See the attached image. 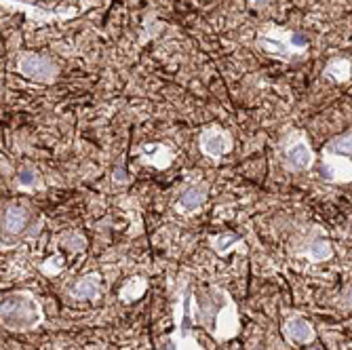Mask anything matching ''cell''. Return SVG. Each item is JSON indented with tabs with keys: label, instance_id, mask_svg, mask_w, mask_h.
Returning a JSON list of instances; mask_svg holds the SVG:
<instances>
[{
	"label": "cell",
	"instance_id": "4",
	"mask_svg": "<svg viewBox=\"0 0 352 350\" xmlns=\"http://www.w3.org/2000/svg\"><path fill=\"white\" fill-rule=\"evenodd\" d=\"M17 70L21 76L36 80V83H53L57 78V66L55 61L45 57V55H34V53H23L19 57Z\"/></svg>",
	"mask_w": 352,
	"mask_h": 350
},
{
	"label": "cell",
	"instance_id": "18",
	"mask_svg": "<svg viewBox=\"0 0 352 350\" xmlns=\"http://www.w3.org/2000/svg\"><path fill=\"white\" fill-rule=\"evenodd\" d=\"M38 179H41L38 171H36L34 167H30V165L21 167V169H19V173H17V184H19V188H25V190L36 188Z\"/></svg>",
	"mask_w": 352,
	"mask_h": 350
},
{
	"label": "cell",
	"instance_id": "17",
	"mask_svg": "<svg viewBox=\"0 0 352 350\" xmlns=\"http://www.w3.org/2000/svg\"><path fill=\"white\" fill-rule=\"evenodd\" d=\"M323 150L331 152V154H338V156H352V131L333 138Z\"/></svg>",
	"mask_w": 352,
	"mask_h": 350
},
{
	"label": "cell",
	"instance_id": "7",
	"mask_svg": "<svg viewBox=\"0 0 352 350\" xmlns=\"http://www.w3.org/2000/svg\"><path fill=\"white\" fill-rule=\"evenodd\" d=\"M285 163L292 171H308L314 163V152L306 140H296L285 148Z\"/></svg>",
	"mask_w": 352,
	"mask_h": 350
},
{
	"label": "cell",
	"instance_id": "11",
	"mask_svg": "<svg viewBox=\"0 0 352 350\" xmlns=\"http://www.w3.org/2000/svg\"><path fill=\"white\" fill-rule=\"evenodd\" d=\"M207 201V186H192L188 188L186 193L179 197L177 201V209L182 213H188V211H197L199 207H203Z\"/></svg>",
	"mask_w": 352,
	"mask_h": 350
},
{
	"label": "cell",
	"instance_id": "12",
	"mask_svg": "<svg viewBox=\"0 0 352 350\" xmlns=\"http://www.w3.org/2000/svg\"><path fill=\"white\" fill-rule=\"evenodd\" d=\"M28 221H30L28 209H23V207H9L5 211V217H3V230L7 234H19L21 230H25Z\"/></svg>",
	"mask_w": 352,
	"mask_h": 350
},
{
	"label": "cell",
	"instance_id": "3",
	"mask_svg": "<svg viewBox=\"0 0 352 350\" xmlns=\"http://www.w3.org/2000/svg\"><path fill=\"white\" fill-rule=\"evenodd\" d=\"M239 333V314H236V306L232 302V298L221 292V304L215 310L213 316V336L217 342L230 340Z\"/></svg>",
	"mask_w": 352,
	"mask_h": 350
},
{
	"label": "cell",
	"instance_id": "14",
	"mask_svg": "<svg viewBox=\"0 0 352 350\" xmlns=\"http://www.w3.org/2000/svg\"><path fill=\"white\" fill-rule=\"evenodd\" d=\"M146 287H148L146 278L133 276V278L126 281V283H124V287L120 289V300H122V302H135V300H140V298L144 296Z\"/></svg>",
	"mask_w": 352,
	"mask_h": 350
},
{
	"label": "cell",
	"instance_id": "10",
	"mask_svg": "<svg viewBox=\"0 0 352 350\" xmlns=\"http://www.w3.org/2000/svg\"><path fill=\"white\" fill-rule=\"evenodd\" d=\"M100 287H102V278L100 274H87V276H80L74 285H72V296L76 300H95L100 294Z\"/></svg>",
	"mask_w": 352,
	"mask_h": 350
},
{
	"label": "cell",
	"instance_id": "2",
	"mask_svg": "<svg viewBox=\"0 0 352 350\" xmlns=\"http://www.w3.org/2000/svg\"><path fill=\"white\" fill-rule=\"evenodd\" d=\"M258 43L262 49H266L268 53L280 59H289L294 53H302L308 49V41L302 34H298V32H285V30L264 32V34H260Z\"/></svg>",
	"mask_w": 352,
	"mask_h": 350
},
{
	"label": "cell",
	"instance_id": "1",
	"mask_svg": "<svg viewBox=\"0 0 352 350\" xmlns=\"http://www.w3.org/2000/svg\"><path fill=\"white\" fill-rule=\"evenodd\" d=\"M43 321V306L30 292H13L3 298V325L9 331L34 329Z\"/></svg>",
	"mask_w": 352,
	"mask_h": 350
},
{
	"label": "cell",
	"instance_id": "15",
	"mask_svg": "<svg viewBox=\"0 0 352 350\" xmlns=\"http://www.w3.org/2000/svg\"><path fill=\"white\" fill-rule=\"evenodd\" d=\"M304 256L310 260V262H327V260H331V256H333V249H331V245L327 243V241H314V243H310L308 245V249L304 251Z\"/></svg>",
	"mask_w": 352,
	"mask_h": 350
},
{
	"label": "cell",
	"instance_id": "16",
	"mask_svg": "<svg viewBox=\"0 0 352 350\" xmlns=\"http://www.w3.org/2000/svg\"><path fill=\"white\" fill-rule=\"evenodd\" d=\"M350 72H352V63L350 59H342V57H336L329 61V66L325 68V74L338 83H344L350 78Z\"/></svg>",
	"mask_w": 352,
	"mask_h": 350
},
{
	"label": "cell",
	"instance_id": "8",
	"mask_svg": "<svg viewBox=\"0 0 352 350\" xmlns=\"http://www.w3.org/2000/svg\"><path fill=\"white\" fill-rule=\"evenodd\" d=\"M175 325H177V331L161 340V350H203L195 338L186 333V327L182 325V308L175 310Z\"/></svg>",
	"mask_w": 352,
	"mask_h": 350
},
{
	"label": "cell",
	"instance_id": "6",
	"mask_svg": "<svg viewBox=\"0 0 352 350\" xmlns=\"http://www.w3.org/2000/svg\"><path fill=\"white\" fill-rule=\"evenodd\" d=\"M323 177L333 184L352 182V163L348 156H338L323 150Z\"/></svg>",
	"mask_w": 352,
	"mask_h": 350
},
{
	"label": "cell",
	"instance_id": "9",
	"mask_svg": "<svg viewBox=\"0 0 352 350\" xmlns=\"http://www.w3.org/2000/svg\"><path fill=\"white\" fill-rule=\"evenodd\" d=\"M285 338L294 344H310L316 338V331L310 321H306L304 316H292L289 321L283 327Z\"/></svg>",
	"mask_w": 352,
	"mask_h": 350
},
{
	"label": "cell",
	"instance_id": "19",
	"mask_svg": "<svg viewBox=\"0 0 352 350\" xmlns=\"http://www.w3.org/2000/svg\"><path fill=\"white\" fill-rule=\"evenodd\" d=\"M348 296H350V302H352V289H350V294H348Z\"/></svg>",
	"mask_w": 352,
	"mask_h": 350
},
{
	"label": "cell",
	"instance_id": "13",
	"mask_svg": "<svg viewBox=\"0 0 352 350\" xmlns=\"http://www.w3.org/2000/svg\"><path fill=\"white\" fill-rule=\"evenodd\" d=\"M144 161L150 165H156L158 169H165L171 165L173 161V152L165 146V144H152V146H144L142 148Z\"/></svg>",
	"mask_w": 352,
	"mask_h": 350
},
{
	"label": "cell",
	"instance_id": "5",
	"mask_svg": "<svg viewBox=\"0 0 352 350\" xmlns=\"http://www.w3.org/2000/svg\"><path fill=\"white\" fill-rule=\"evenodd\" d=\"M201 152L211 156V158H221L223 154H228L232 150V135L228 131L219 129V127H209L199 138Z\"/></svg>",
	"mask_w": 352,
	"mask_h": 350
}]
</instances>
